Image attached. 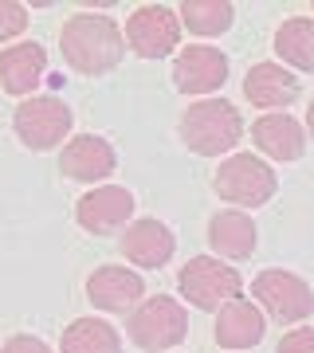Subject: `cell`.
Returning <instances> with one entry per match:
<instances>
[{"mask_svg": "<svg viewBox=\"0 0 314 353\" xmlns=\"http://www.w3.org/2000/svg\"><path fill=\"white\" fill-rule=\"evenodd\" d=\"M264 314H259V306L248 303V299H236V303H228L220 314H216V341L224 345V350H248L255 341L264 338Z\"/></svg>", "mask_w": 314, "mask_h": 353, "instance_id": "18", "label": "cell"}, {"mask_svg": "<svg viewBox=\"0 0 314 353\" xmlns=\"http://www.w3.org/2000/svg\"><path fill=\"white\" fill-rule=\"evenodd\" d=\"M59 43H63L67 67L79 71V75H106V71L122 63V51H126V36L118 32V24L99 12L71 16L59 32Z\"/></svg>", "mask_w": 314, "mask_h": 353, "instance_id": "1", "label": "cell"}, {"mask_svg": "<svg viewBox=\"0 0 314 353\" xmlns=\"http://www.w3.org/2000/svg\"><path fill=\"white\" fill-rule=\"evenodd\" d=\"M48 67V51L39 43H16V48L0 51V87L8 94H32L36 83L43 79Z\"/></svg>", "mask_w": 314, "mask_h": 353, "instance_id": "16", "label": "cell"}, {"mask_svg": "<svg viewBox=\"0 0 314 353\" xmlns=\"http://www.w3.org/2000/svg\"><path fill=\"white\" fill-rule=\"evenodd\" d=\"M306 130L314 134V102H311V110H306Z\"/></svg>", "mask_w": 314, "mask_h": 353, "instance_id": "25", "label": "cell"}, {"mask_svg": "<svg viewBox=\"0 0 314 353\" xmlns=\"http://www.w3.org/2000/svg\"><path fill=\"white\" fill-rule=\"evenodd\" d=\"M16 134L28 150H51L71 134V106L55 94H36L16 106Z\"/></svg>", "mask_w": 314, "mask_h": 353, "instance_id": "6", "label": "cell"}, {"mask_svg": "<svg viewBox=\"0 0 314 353\" xmlns=\"http://www.w3.org/2000/svg\"><path fill=\"white\" fill-rule=\"evenodd\" d=\"M185 330H188L185 306L177 303V299H165V294L146 299L130 314V338H134V345H141V350H150V353L173 350L177 341L185 338Z\"/></svg>", "mask_w": 314, "mask_h": 353, "instance_id": "5", "label": "cell"}, {"mask_svg": "<svg viewBox=\"0 0 314 353\" xmlns=\"http://www.w3.org/2000/svg\"><path fill=\"white\" fill-rule=\"evenodd\" d=\"M126 43L141 59H161L181 43V16L165 4H141L126 20Z\"/></svg>", "mask_w": 314, "mask_h": 353, "instance_id": "7", "label": "cell"}, {"mask_svg": "<svg viewBox=\"0 0 314 353\" xmlns=\"http://www.w3.org/2000/svg\"><path fill=\"white\" fill-rule=\"evenodd\" d=\"M28 28V8L24 4H16V0H0V43L4 39L20 36Z\"/></svg>", "mask_w": 314, "mask_h": 353, "instance_id": "22", "label": "cell"}, {"mask_svg": "<svg viewBox=\"0 0 314 353\" xmlns=\"http://www.w3.org/2000/svg\"><path fill=\"white\" fill-rule=\"evenodd\" d=\"M59 169L75 181H102L114 173V150L110 141L95 138V134H79L67 141V150L59 157Z\"/></svg>", "mask_w": 314, "mask_h": 353, "instance_id": "14", "label": "cell"}, {"mask_svg": "<svg viewBox=\"0 0 314 353\" xmlns=\"http://www.w3.org/2000/svg\"><path fill=\"white\" fill-rule=\"evenodd\" d=\"M275 51L287 67L314 71V20H306V16L283 20L279 32H275Z\"/></svg>", "mask_w": 314, "mask_h": 353, "instance_id": "20", "label": "cell"}, {"mask_svg": "<svg viewBox=\"0 0 314 353\" xmlns=\"http://www.w3.org/2000/svg\"><path fill=\"white\" fill-rule=\"evenodd\" d=\"M181 138L193 153L201 157H220L244 138V118L232 102L224 99H204L193 102L181 118Z\"/></svg>", "mask_w": 314, "mask_h": 353, "instance_id": "2", "label": "cell"}, {"mask_svg": "<svg viewBox=\"0 0 314 353\" xmlns=\"http://www.w3.org/2000/svg\"><path fill=\"white\" fill-rule=\"evenodd\" d=\"M177 252V236L161 220H134L122 232V255L138 267H161Z\"/></svg>", "mask_w": 314, "mask_h": 353, "instance_id": "12", "label": "cell"}, {"mask_svg": "<svg viewBox=\"0 0 314 353\" xmlns=\"http://www.w3.org/2000/svg\"><path fill=\"white\" fill-rule=\"evenodd\" d=\"M59 350L63 353H122V338L102 318H75L63 330Z\"/></svg>", "mask_w": 314, "mask_h": 353, "instance_id": "19", "label": "cell"}, {"mask_svg": "<svg viewBox=\"0 0 314 353\" xmlns=\"http://www.w3.org/2000/svg\"><path fill=\"white\" fill-rule=\"evenodd\" d=\"M177 16H181V24H185L188 32H197V36H220V32L232 28L236 8H232L228 0H185V4L177 8Z\"/></svg>", "mask_w": 314, "mask_h": 353, "instance_id": "21", "label": "cell"}, {"mask_svg": "<svg viewBox=\"0 0 314 353\" xmlns=\"http://www.w3.org/2000/svg\"><path fill=\"white\" fill-rule=\"evenodd\" d=\"M251 138H255V145L267 157H275V161H295L306 150V134H302V126L291 114H264L251 126Z\"/></svg>", "mask_w": 314, "mask_h": 353, "instance_id": "17", "label": "cell"}, {"mask_svg": "<svg viewBox=\"0 0 314 353\" xmlns=\"http://www.w3.org/2000/svg\"><path fill=\"white\" fill-rule=\"evenodd\" d=\"M255 299L275 322H302L314 310V290L306 279L291 275V271H264L255 275Z\"/></svg>", "mask_w": 314, "mask_h": 353, "instance_id": "8", "label": "cell"}, {"mask_svg": "<svg viewBox=\"0 0 314 353\" xmlns=\"http://www.w3.org/2000/svg\"><path fill=\"white\" fill-rule=\"evenodd\" d=\"M228 79V59L220 48L193 43L173 59V83L181 94H213Z\"/></svg>", "mask_w": 314, "mask_h": 353, "instance_id": "9", "label": "cell"}, {"mask_svg": "<svg viewBox=\"0 0 314 353\" xmlns=\"http://www.w3.org/2000/svg\"><path fill=\"white\" fill-rule=\"evenodd\" d=\"M213 189L228 204H244V208H259L275 196V173L271 165L259 161L255 153H232L213 176Z\"/></svg>", "mask_w": 314, "mask_h": 353, "instance_id": "4", "label": "cell"}, {"mask_svg": "<svg viewBox=\"0 0 314 353\" xmlns=\"http://www.w3.org/2000/svg\"><path fill=\"white\" fill-rule=\"evenodd\" d=\"M130 216H134V192L122 189V185H99L95 192H87L79 201V224L95 236L126 228Z\"/></svg>", "mask_w": 314, "mask_h": 353, "instance_id": "10", "label": "cell"}, {"mask_svg": "<svg viewBox=\"0 0 314 353\" xmlns=\"http://www.w3.org/2000/svg\"><path fill=\"white\" fill-rule=\"evenodd\" d=\"M0 353H51V350L39 338H32V334H20V338L4 341V350H0Z\"/></svg>", "mask_w": 314, "mask_h": 353, "instance_id": "24", "label": "cell"}, {"mask_svg": "<svg viewBox=\"0 0 314 353\" xmlns=\"http://www.w3.org/2000/svg\"><path fill=\"white\" fill-rule=\"evenodd\" d=\"M275 353H314V330H291V334H283V341H279Z\"/></svg>", "mask_w": 314, "mask_h": 353, "instance_id": "23", "label": "cell"}, {"mask_svg": "<svg viewBox=\"0 0 314 353\" xmlns=\"http://www.w3.org/2000/svg\"><path fill=\"white\" fill-rule=\"evenodd\" d=\"M177 287H181V299H188L197 310H224L228 303L239 299V271L213 255H193L181 267Z\"/></svg>", "mask_w": 314, "mask_h": 353, "instance_id": "3", "label": "cell"}, {"mask_svg": "<svg viewBox=\"0 0 314 353\" xmlns=\"http://www.w3.org/2000/svg\"><path fill=\"white\" fill-rule=\"evenodd\" d=\"M244 94L264 110H279V106H291L299 99V79L279 63H255L244 79Z\"/></svg>", "mask_w": 314, "mask_h": 353, "instance_id": "15", "label": "cell"}, {"mask_svg": "<svg viewBox=\"0 0 314 353\" xmlns=\"http://www.w3.org/2000/svg\"><path fill=\"white\" fill-rule=\"evenodd\" d=\"M208 243L220 259H248L259 243V232H255V220L239 208H224L208 220Z\"/></svg>", "mask_w": 314, "mask_h": 353, "instance_id": "13", "label": "cell"}, {"mask_svg": "<svg viewBox=\"0 0 314 353\" xmlns=\"http://www.w3.org/2000/svg\"><path fill=\"white\" fill-rule=\"evenodd\" d=\"M141 275H134L130 267H99L87 279V299L110 314H130V306H141Z\"/></svg>", "mask_w": 314, "mask_h": 353, "instance_id": "11", "label": "cell"}]
</instances>
